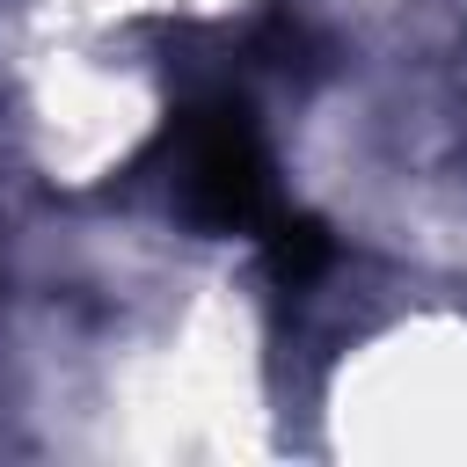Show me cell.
<instances>
[{"label": "cell", "mask_w": 467, "mask_h": 467, "mask_svg": "<svg viewBox=\"0 0 467 467\" xmlns=\"http://www.w3.org/2000/svg\"><path fill=\"white\" fill-rule=\"evenodd\" d=\"M168 153H175V197L197 226L212 234H270V219L285 212L277 175H270V146L263 124L248 109V95L212 88L190 95L168 117Z\"/></svg>", "instance_id": "cell-1"}, {"label": "cell", "mask_w": 467, "mask_h": 467, "mask_svg": "<svg viewBox=\"0 0 467 467\" xmlns=\"http://www.w3.org/2000/svg\"><path fill=\"white\" fill-rule=\"evenodd\" d=\"M328 255H336V241H328V226L314 219V212H277L270 219V234H263V263H270V277L292 292V285H314L321 270H328Z\"/></svg>", "instance_id": "cell-2"}]
</instances>
